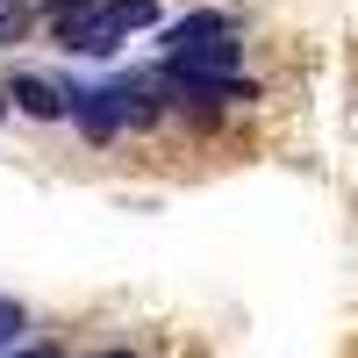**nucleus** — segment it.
I'll return each mask as SVG.
<instances>
[{
  "label": "nucleus",
  "mask_w": 358,
  "mask_h": 358,
  "mask_svg": "<svg viewBox=\"0 0 358 358\" xmlns=\"http://www.w3.org/2000/svg\"><path fill=\"white\" fill-rule=\"evenodd\" d=\"M108 101H115V122L122 129H158L172 115V94L158 86V72H122L108 79Z\"/></svg>",
  "instance_id": "f257e3e1"
},
{
  "label": "nucleus",
  "mask_w": 358,
  "mask_h": 358,
  "mask_svg": "<svg viewBox=\"0 0 358 358\" xmlns=\"http://www.w3.org/2000/svg\"><path fill=\"white\" fill-rule=\"evenodd\" d=\"M8 101L29 122H65V86L43 79V72H8Z\"/></svg>",
  "instance_id": "f03ea898"
},
{
  "label": "nucleus",
  "mask_w": 358,
  "mask_h": 358,
  "mask_svg": "<svg viewBox=\"0 0 358 358\" xmlns=\"http://www.w3.org/2000/svg\"><path fill=\"white\" fill-rule=\"evenodd\" d=\"M222 29H244L229 8H194V15H179L158 29V50H187V43H208V36H222Z\"/></svg>",
  "instance_id": "7ed1b4c3"
},
{
  "label": "nucleus",
  "mask_w": 358,
  "mask_h": 358,
  "mask_svg": "<svg viewBox=\"0 0 358 358\" xmlns=\"http://www.w3.org/2000/svg\"><path fill=\"white\" fill-rule=\"evenodd\" d=\"M158 0H101V22L115 29V36H136V29H158Z\"/></svg>",
  "instance_id": "20e7f679"
},
{
  "label": "nucleus",
  "mask_w": 358,
  "mask_h": 358,
  "mask_svg": "<svg viewBox=\"0 0 358 358\" xmlns=\"http://www.w3.org/2000/svg\"><path fill=\"white\" fill-rule=\"evenodd\" d=\"M22 337H29V308L0 294V351H8V344H22Z\"/></svg>",
  "instance_id": "39448f33"
},
{
  "label": "nucleus",
  "mask_w": 358,
  "mask_h": 358,
  "mask_svg": "<svg viewBox=\"0 0 358 358\" xmlns=\"http://www.w3.org/2000/svg\"><path fill=\"white\" fill-rule=\"evenodd\" d=\"M101 0H36V22H57V15H94Z\"/></svg>",
  "instance_id": "423d86ee"
},
{
  "label": "nucleus",
  "mask_w": 358,
  "mask_h": 358,
  "mask_svg": "<svg viewBox=\"0 0 358 358\" xmlns=\"http://www.w3.org/2000/svg\"><path fill=\"white\" fill-rule=\"evenodd\" d=\"M8 115H15V101H8V79H0V122H8Z\"/></svg>",
  "instance_id": "0eeeda50"
},
{
  "label": "nucleus",
  "mask_w": 358,
  "mask_h": 358,
  "mask_svg": "<svg viewBox=\"0 0 358 358\" xmlns=\"http://www.w3.org/2000/svg\"><path fill=\"white\" fill-rule=\"evenodd\" d=\"M22 358H57V351H22Z\"/></svg>",
  "instance_id": "6e6552de"
},
{
  "label": "nucleus",
  "mask_w": 358,
  "mask_h": 358,
  "mask_svg": "<svg viewBox=\"0 0 358 358\" xmlns=\"http://www.w3.org/2000/svg\"><path fill=\"white\" fill-rule=\"evenodd\" d=\"M0 8H22V0H0Z\"/></svg>",
  "instance_id": "1a4fd4ad"
}]
</instances>
